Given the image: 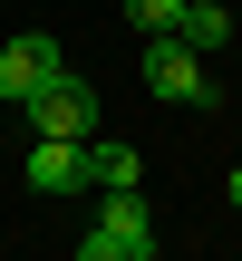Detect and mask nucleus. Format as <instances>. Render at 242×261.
Here are the masks:
<instances>
[{
	"label": "nucleus",
	"instance_id": "4",
	"mask_svg": "<svg viewBox=\"0 0 242 261\" xmlns=\"http://www.w3.org/2000/svg\"><path fill=\"white\" fill-rule=\"evenodd\" d=\"M97 232L126 261H155V203H146V194H107V203H97Z\"/></svg>",
	"mask_w": 242,
	"mask_h": 261
},
{
	"label": "nucleus",
	"instance_id": "10",
	"mask_svg": "<svg viewBox=\"0 0 242 261\" xmlns=\"http://www.w3.org/2000/svg\"><path fill=\"white\" fill-rule=\"evenodd\" d=\"M233 213H242V165H233Z\"/></svg>",
	"mask_w": 242,
	"mask_h": 261
},
{
	"label": "nucleus",
	"instance_id": "1",
	"mask_svg": "<svg viewBox=\"0 0 242 261\" xmlns=\"http://www.w3.org/2000/svg\"><path fill=\"white\" fill-rule=\"evenodd\" d=\"M19 116H29L49 145H97V87H87V77H49Z\"/></svg>",
	"mask_w": 242,
	"mask_h": 261
},
{
	"label": "nucleus",
	"instance_id": "9",
	"mask_svg": "<svg viewBox=\"0 0 242 261\" xmlns=\"http://www.w3.org/2000/svg\"><path fill=\"white\" fill-rule=\"evenodd\" d=\"M78 261H126V252H116L107 232H87V242H78Z\"/></svg>",
	"mask_w": 242,
	"mask_h": 261
},
{
	"label": "nucleus",
	"instance_id": "5",
	"mask_svg": "<svg viewBox=\"0 0 242 261\" xmlns=\"http://www.w3.org/2000/svg\"><path fill=\"white\" fill-rule=\"evenodd\" d=\"M29 194H87V145L29 136Z\"/></svg>",
	"mask_w": 242,
	"mask_h": 261
},
{
	"label": "nucleus",
	"instance_id": "7",
	"mask_svg": "<svg viewBox=\"0 0 242 261\" xmlns=\"http://www.w3.org/2000/svg\"><path fill=\"white\" fill-rule=\"evenodd\" d=\"M175 39H184L194 58H213V48L233 39V10H213V0H184V29H175Z\"/></svg>",
	"mask_w": 242,
	"mask_h": 261
},
{
	"label": "nucleus",
	"instance_id": "3",
	"mask_svg": "<svg viewBox=\"0 0 242 261\" xmlns=\"http://www.w3.org/2000/svg\"><path fill=\"white\" fill-rule=\"evenodd\" d=\"M146 87L165 107H213V68L184 48V39H146Z\"/></svg>",
	"mask_w": 242,
	"mask_h": 261
},
{
	"label": "nucleus",
	"instance_id": "6",
	"mask_svg": "<svg viewBox=\"0 0 242 261\" xmlns=\"http://www.w3.org/2000/svg\"><path fill=\"white\" fill-rule=\"evenodd\" d=\"M87 184H97V194H136V184H146V155H136V145H87Z\"/></svg>",
	"mask_w": 242,
	"mask_h": 261
},
{
	"label": "nucleus",
	"instance_id": "8",
	"mask_svg": "<svg viewBox=\"0 0 242 261\" xmlns=\"http://www.w3.org/2000/svg\"><path fill=\"white\" fill-rule=\"evenodd\" d=\"M116 10H126L146 39H175V29H184V0H116Z\"/></svg>",
	"mask_w": 242,
	"mask_h": 261
},
{
	"label": "nucleus",
	"instance_id": "2",
	"mask_svg": "<svg viewBox=\"0 0 242 261\" xmlns=\"http://www.w3.org/2000/svg\"><path fill=\"white\" fill-rule=\"evenodd\" d=\"M49 77H68V58H58V39H49V29H19V39H0V107H29Z\"/></svg>",
	"mask_w": 242,
	"mask_h": 261
}]
</instances>
